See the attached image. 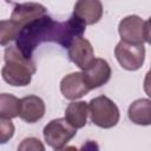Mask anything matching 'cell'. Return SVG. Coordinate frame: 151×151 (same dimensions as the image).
<instances>
[{"label": "cell", "instance_id": "cell-1", "mask_svg": "<svg viewBox=\"0 0 151 151\" xmlns=\"http://www.w3.org/2000/svg\"><path fill=\"white\" fill-rule=\"evenodd\" d=\"M58 21L44 14L26 22L19 28L15 37V46L25 58L32 59L34 50L40 44L47 41L55 42Z\"/></svg>", "mask_w": 151, "mask_h": 151}, {"label": "cell", "instance_id": "cell-2", "mask_svg": "<svg viewBox=\"0 0 151 151\" xmlns=\"http://www.w3.org/2000/svg\"><path fill=\"white\" fill-rule=\"evenodd\" d=\"M35 64L25 58L17 46L5 50V65L1 68L2 79L12 86H27L35 73Z\"/></svg>", "mask_w": 151, "mask_h": 151}, {"label": "cell", "instance_id": "cell-3", "mask_svg": "<svg viewBox=\"0 0 151 151\" xmlns=\"http://www.w3.org/2000/svg\"><path fill=\"white\" fill-rule=\"evenodd\" d=\"M88 114L91 122L101 129L116 126L120 118L118 106L106 96H98L90 100Z\"/></svg>", "mask_w": 151, "mask_h": 151}, {"label": "cell", "instance_id": "cell-4", "mask_svg": "<svg viewBox=\"0 0 151 151\" xmlns=\"http://www.w3.org/2000/svg\"><path fill=\"white\" fill-rule=\"evenodd\" d=\"M118 33L123 41L144 45L150 41V20H143L138 15H127L118 25Z\"/></svg>", "mask_w": 151, "mask_h": 151}, {"label": "cell", "instance_id": "cell-5", "mask_svg": "<svg viewBox=\"0 0 151 151\" xmlns=\"http://www.w3.org/2000/svg\"><path fill=\"white\" fill-rule=\"evenodd\" d=\"M44 139L54 150H61L77 134V129L67 123L65 118L52 119L42 131Z\"/></svg>", "mask_w": 151, "mask_h": 151}, {"label": "cell", "instance_id": "cell-6", "mask_svg": "<svg viewBox=\"0 0 151 151\" xmlns=\"http://www.w3.org/2000/svg\"><path fill=\"white\" fill-rule=\"evenodd\" d=\"M114 55L123 68L137 71L144 64L145 47L144 45H136L120 40L114 48Z\"/></svg>", "mask_w": 151, "mask_h": 151}, {"label": "cell", "instance_id": "cell-7", "mask_svg": "<svg viewBox=\"0 0 151 151\" xmlns=\"http://www.w3.org/2000/svg\"><path fill=\"white\" fill-rule=\"evenodd\" d=\"M83 78L87 86L93 90L105 85L111 78V67L105 59L94 58L83 70Z\"/></svg>", "mask_w": 151, "mask_h": 151}, {"label": "cell", "instance_id": "cell-8", "mask_svg": "<svg viewBox=\"0 0 151 151\" xmlns=\"http://www.w3.org/2000/svg\"><path fill=\"white\" fill-rule=\"evenodd\" d=\"M67 53L70 60L80 70L87 67V65L94 59V52L91 42L83 37H77L71 41L67 47Z\"/></svg>", "mask_w": 151, "mask_h": 151}, {"label": "cell", "instance_id": "cell-9", "mask_svg": "<svg viewBox=\"0 0 151 151\" xmlns=\"http://www.w3.org/2000/svg\"><path fill=\"white\" fill-rule=\"evenodd\" d=\"M60 91L66 99L77 100L87 94L91 91V88L85 83L81 72H72L61 79Z\"/></svg>", "mask_w": 151, "mask_h": 151}, {"label": "cell", "instance_id": "cell-10", "mask_svg": "<svg viewBox=\"0 0 151 151\" xmlns=\"http://www.w3.org/2000/svg\"><path fill=\"white\" fill-rule=\"evenodd\" d=\"M86 25L73 14L66 21H58L57 28V44L67 48L71 41L77 37H83Z\"/></svg>", "mask_w": 151, "mask_h": 151}, {"label": "cell", "instance_id": "cell-11", "mask_svg": "<svg viewBox=\"0 0 151 151\" xmlns=\"http://www.w3.org/2000/svg\"><path fill=\"white\" fill-rule=\"evenodd\" d=\"M45 103L38 96L29 94L20 99L19 117L28 124H33L40 120L45 114Z\"/></svg>", "mask_w": 151, "mask_h": 151}, {"label": "cell", "instance_id": "cell-12", "mask_svg": "<svg viewBox=\"0 0 151 151\" xmlns=\"http://www.w3.org/2000/svg\"><path fill=\"white\" fill-rule=\"evenodd\" d=\"M73 15L86 26L97 24L103 17V5L100 0H77Z\"/></svg>", "mask_w": 151, "mask_h": 151}, {"label": "cell", "instance_id": "cell-13", "mask_svg": "<svg viewBox=\"0 0 151 151\" xmlns=\"http://www.w3.org/2000/svg\"><path fill=\"white\" fill-rule=\"evenodd\" d=\"M46 14V7L39 2H33V1H27V2H21L18 4L14 9L12 11L11 14V20H13L19 28L25 25L26 22L39 18L41 15Z\"/></svg>", "mask_w": 151, "mask_h": 151}, {"label": "cell", "instance_id": "cell-14", "mask_svg": "<svg viewBox=\"0 0 151 151\" xmlns=\"http://www.w3.org/2000/svg\"><path fill=\"white\" fill-rule=\"evenodd\" d=\"M129 119L137 124L147 126L151 124V101L147 98L134 100L127 110Z\"/></svg>", "mask_w": 151, "mask_h": 151}, {"label": "cell", "instance_id": "cell-15", "mask_svg": "<svg viewBox=\"0 0 151 151\" xmlns=\"http://www.w3.org/2000/svg\"><path fill=\"white\" fill-rule=\"evenodd\" d=\"M87 116H88V104L83 100L70 103L65 110V119L77 130L86 125Z\"/></svg>", "mask_w": 151, "mask_h": 151}, {"label": "cell", "instance_id": "cell-16", "mask_svg": "<svg viewBox=\"0 0 151 151\" xmlns=\"http://www.w3.org/2000/svg\"><path fill=\"white\" fill-rule=\"evenodd\" d=\"M20 99L11 93H0V117L13 119L19 117Z\"/></svg>", "mask_w": 151, "mask_h": 151}, {"label": "cell", "instance_id": "cell-17", "mask_svg": "<svg viewBox=\"0 0 151 151\" xmlns=\"http://www.w3.org/2000/svg\"><path fill=\"white\" fill-rule=\"evenodd\" d=\"M19 26L11 19L0 20V45L6 46L12 40H15Z\"/></svg>", "mask_w": 151, "mask_h": 151}, {"label": "cell", "instance_id": "cell-18", "mask_svg": "<svg viewBox=\"0 0 151 151\" xmlns=\"http://www.w3.org/2000/svg\"><path fill=\"white\" fill-rule=\"evenodd\" d=\"M15 132V126L11 119L0 117V144H6L12 139Z\"/></svg>", "mask_w": 151, "mask_h": 151}, {"label": "cell", "instance_id": "cell-19", "mask_svg": "<svg viewBox=\"0 0 151 151\" xmlns=\"http://www.w3.org/2000/svg\"><path fill=\"white\" fill-rule=\"evenodd\" d=\"M18 150H20V151H27V150H34V151L35 150H40V151H44L45 146L38 138L28 137V138H25L20 143V145L18 146Z\"/></svg>", "mask_w": 151, "mask_h": 151}]
</instances>
